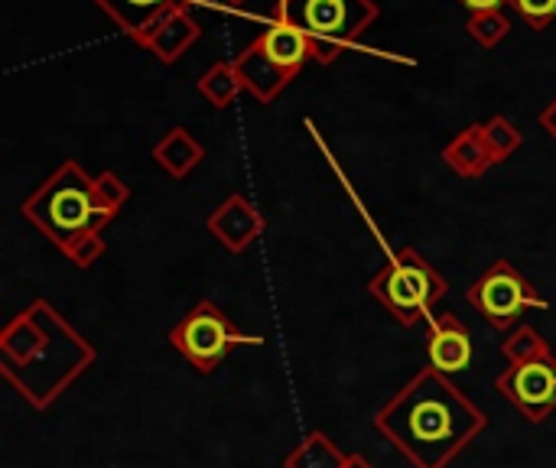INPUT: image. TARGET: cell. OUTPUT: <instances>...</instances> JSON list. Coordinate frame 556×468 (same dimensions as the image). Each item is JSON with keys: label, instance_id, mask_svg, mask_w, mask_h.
Returning a JSON list of instances; mask_svg holds the SVG:
<instances>
[{"label": "cell", "instance_id": "18", "mask_svg": "<svg viewBox=\"0 0 556 468\" xmlns=\"http://www.w3.org/2000/svg\"><path fill=\"white\" fill-rule=\"evenodd\" d=\"M195 88H199V94H202L212 107H218V111L228 107V104H235V98L244 91L235 62H215V65L195 81Z\"/></svg>", "mask_w": 556, "mask_h": 468}, {"label": "cell", "instance_id": "4", "mask_svg": "<svg viewBox=\"0 0 556 468\" xmlns=\"http://www.w3.org/2000/svg\"><path fill=\"white\" fill-rule=\"evenodd\" d=\"M378 13L375 0H280L274 20L296 26L309 39L313 59L329 65L375 26Z\"/></svg>", "mask_w": 556, "mask_h": 468}, {"label": "cell", "instance_id": "10", "mask_svg": "<svg viewBox=\"0 0 556 468\" xmlns=\"http://www.w3.org/2000/svg\"><path fill=\"white\" fill-rule=\"evenodd\" d=\"M427 322H430V332H427L430 368H437L440 375L466 371L472 365V355H476L469 329L453 313H433Z\"/></svg>", "mask_w": 556, "mask_h": 468}, {"label": "cell", "instance_id": "11", "mask_svg": "<svg viewBox=\"0 0 556 468\" xmlns=\"http://www.w3.org/2000/svg\"><path fill=\"white\" fill-rule=\"evenodd\" d=\"M202 36V26H199V20L192 16V10L189 7H176V10H169V13H163L137 42L143 46V49H150L160 62H176L182 52H189V46L195 42Z\"/></svg>", "mask_w": 556, "mask_h": 468}, {"label": "cell", "instance_id": "14", "mask_svg": "<svg viewBox=\"0 0 556 468\" xmlns=\"http://www.w3.org/2000/svg\"><path fill=\"white\" fill-rule=\"evenodd\" d=\"M199 0H94V7H101L114 26H121L130 39H140L163 13L176 10V7H195Z\"/></svg>", "mask_w": 556, "mask_h": 468}, {"label": "cell", "instance_id": "21", "mask_svg": "<svg viewBox=\"0 0 556 468\" xmlns=\"http://www.w3.org/2000/svg\"><path fill=\"white\" fill-rule=\"evenodd\" d=\"M485 140H489V150H492L495 163L511 160L521 150V143H525L521 130L505 114H495L492 121H485Z\"/></svg>", "mask_w": 556, "mask_h": 468}, {"label": "cell", "instance_id": "25", "mask_svg": "<svg viewBox=\"0 0 556 468\" xmlns=\"http://www.w3.org/2000/svg\"><path fill=\"white\" fill-rule=\"evenodd\" d=\"M538 121H541V127H544V130H547V134L556 140V98L547 104V107H544V111H541V117H538Z\"/></svg>", "mask_w": 556, "mask_h": 468}, {"label": "cell", "instance_id": "3", "mask_svg": "<svg viewBox=\"0 0 556 468\" xmlns=\"http://www.w3.org/2000/svg\"><path fill=\"white\" fill-rule=\"evenodd\" d=\"M91 182L94 176H88L75 160H65L46 182L36 186L33 195L23 199L20 212L46 241L65 254L78 238L104 231L108 225L94 208Z\"/></svg>", "mask_w": 556, "mask_h": 468}, {"label": "cell", "instance_id": "17", "mask_svg": "<svg viewBox=\"0 0 556 468\" xmlns=\"http://www.w3.org/2000/svg\"><path fill=\"white\" fill-rule=\"evenodd\" d=\"M349 456L323 433L313 430L293 453L283 456V468H345Z\"/></svg>", "mask_w": 556, "mask_h": 468}, {"label": "cell", "instance_id": "5", "mask_svg": "<svg viewBox=\"0 0 556 468\" xmlns=\"http://www.w3.org/2000/svg\"><path fill=\"white\" fill-rule=\"evenodd\" d=\"M368 293L401 322L417 326L433 316V306L450 293L443 274L414 248H404L391 257V264L371 277Z\"/></svg>", "mask_w": 556, "mask_h": 468}, {"label": "cell", "instance_id": "12", "mask_svg": "<svg viewBox=\"0 0 556 468\" xmlns=\"http://www.w3.org/2000/svg\"><path fill=\"white\" fill-rule=\"evenodd\" d=\"M235 68H238V78H241L244 91H251L261 104H270V101L293 81V75L283 72V68L264 52V46H261L257 39H254L244 52H238Z\"/></svg>", "mask_w": 556, "mask_h": 468}, {"label": "cell", "instance_id": "13", "mask_svg": "<svg viewBox=\"0 0 556 468\" xmlns=\"http://www.w3.org/2000/svg\"><path fill=\"white\" fill-rule=\"evenodd\" d=\"M443 163L459 173L463 179H479L489 173V166H495V156L489 150L485 140V124H469L466 130H459L446 147H443Z\"/></svg>", "mask_w": 556, "mask_h": 468}, {"label": "cell", "instance_id": "6", "mask_svg": "<svg viewBox=\"0 0 556 468\" xmlns=\"http://www.w3.org/2000/svg\"><path fill=\"white\" fill-rule=\"evenodd\" d=\"M169 345L199 371V375H212L218 371V365L241 345H264L261 336H248L241 329H235V322L208 300L195 303L173 329H169Z\"/></svg>", "mask_w": 556, "mask_h": 468}, {"label": "cell", "instance_id": "20", "mask_svg": "<svg viewBox=\"0 0 556 468\" xmlns=\"http://www.w3.org/2000/svg\"><path fill=\"white\" fill-rule=\"evenodd\" d=\"M547 352H554V349H551V342H547L534 326L515 329V332L505 339V345H502V355H505L508 365H525V362H534V358H541V355H547Z\"/></svg>", "mask_w": 556, "mask_h": 468}, {"label": "cell", "instance_id": "26", "mask_svg": "<svg viewBox=\"0 0 556 468\" xmlns=\"http://www.w3.org/2000/svg\"><path fill=\"white\" fill-rule=\"evenodd\" d=\"M345 468H375L365 456H349V463H345Z\"/></svg>", "mask_w": 556, "mask_h": 468}, {"label": "cell", "instance_id": "22", "mask_svg": "<svg viewBox=\"0 0 556 468\" xmlns=\"http://www.w3.org/2000/svg\"><path fill=\"white\" fill-rule=\"evenodd\" d=\"M466 33L485 46V49H495L508 33H511V20L502 13V10H485V13H472L469 23H466Z\"/></svg>", "mask_w": 556, "mask_h": 468}, {"label": "cell", "instance_id": "23", "mask_svg": "<svg viewBox=\"0 0 556 468\" xmlns=\"http://www.w3.org/2000/svg\"><path fill=\"white\" fill-rule=\"evenodd\" d=\"M515 13L531 26V29H547L556 20V0H508Z\"/></svg>", "mask_w": 556, "mask_h": 468}, {"label": "cell", "instance_id": "9", "mask_svg": "<svg viewBox=\"0 0 556 468\" xmlns=\"http://www.w3.org/2000/svg\"><path fill=\"white\" fill-rule=\"evenodd\" d=\"M205 228H208V235H215V241L225 251L244 254L267 231V218L261 215V208L248 195L235 192L205 218Z\"/></svg>", "mask_w": 556, "mask_h": 468}, {"label": "cell", "instance_id": "24", "mask_svg": "<svg viewBox=\"0 0 556 468\" xmlns=\"http://www.w3.org/2000/svg\"><path fill=\"white\" fill-rule=\"evenodd\" d=\"M469 13H485V10H502V3L508 0H459Z\"/></svg>", "mask_w": 556, "mask_h": 468}, {"label": "cell", "instance_id": "2", "mask_svg": "<svg viewBox=\"0 0 556 468\" xmlns=\"http://www.w3.org/2000/svg\"><path fill=\"white\" fill-rule=\"evenodd\" d=\"M94 358V345L46 300H33L0 329V375L33 410H49Z\"/></svg>", "mask_w": 556, "mask_h": 468}, {"label": "cell", "instance_id": "8", "mask_svg": "<svg viewBox=\"0 0 556 468\" xmlns=\"http://www.w3.org/2000/svg\"><path fill=\"white\" fill-rule=\"evenodd\" d=\"M495 391L528 420V423H544L556 410V355L547 352L534 362L525 365H508Z\"/></svg>", "mask_w": 556, "mask_h": 468}, {"label": "cell", "instance_id": "7", "mask_svg": "<svg viewBox=\"0 0 556 468\" xmlns=\"http://www.w3.org/2000/svg\"><path fill=\"white\" fill-rule=\"evenodd\" d=\"M466 300L495 332H511L525 313L547 309V300L538 293V287L511 261H495L466 290Z\"/></svg>", "mask_w": 556, "mask_h": 468}, {"label": "cell", "instance_id": "19", "mask_svg": "<svg viewBox=\"0 0 556 468\" xmlns=\"http://www.w3.org/2000/svg\"><path fill=\"white\" fill-rule=\"evenodd\" d=\"M91 195H94V208H98V215H101L104 222H114V218H117V212L130 202V189H127V182H124L117 173H111V169H104V173H98V176H94V182H91Z\"/></svg>", "mask_w": 556, "mask_h": 468}, {"label": "cell", "instance_id": "1", "mask_svg": "<svg viewBox=\"0 0 556 468\" xmlns=\"http://www.w3.org/2000/svg\"><path fill=\"white\" fill-rule=\"evenodd\" d=\"M485 427V410L437 368L417 371L375 417V430L414 468H450Z\"/></svg>", "mask_w": 556, "mask_h": 468}, {"label": "cell", "instance_id": "15", "mask_svg": "<svg viewBox=\"0 0 556 468\" xmlns=\"http://www.w3.org/2000/svg\"><path fill=\"white\" fill-rule=\"evenodd\" d=\"M257 42H261L264 52H267L283 72H290L293 78H296L300 68L306 65V59H313L309 39H306L296 26H290V23H283V20H274V23L257 36Z\"/></svg>", "mask_w": 556, "mask_h": 468}, {"label": "cell", "instance_id": "27", "mask_svg": "<svg viewBox=\"0 0 556 468\" xmlns=\"http://www.w3.org/2000/svg\"><path fill=\"white\" fill-rule=\"evenodd\" d=\"M225 3H244V0H225Z\"/></svg>", "mask_w": 556, "mask_h": 468}, {"label": "cell", "instance_id": "16", "mask_svg": "<svg viewBox=\"0 0 556 468\" xmlns=\"http://www.w3.org/2000/svg\"><path fill=\"white\" fill-rule=\"evenodd\" d=\"M205 156V147L186 130V127H173L166 130L156 143H153V160L166 169V176L173 179H186Z\"/></svg>", "mask_w": 556, "mask_h": 468}]
</instances>
